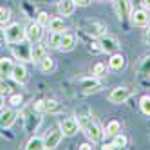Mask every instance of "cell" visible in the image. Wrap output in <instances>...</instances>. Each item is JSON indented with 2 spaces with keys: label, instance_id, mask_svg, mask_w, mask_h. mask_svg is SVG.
I'll return each instance as SVG.
<instances>
[{
  "label": "cell",
  "instance_id": "38",
  "mask_svg": "<svg viewBox=\"0 0 150 150\" xmlns=\"http://www.w3.org/2000/svg\"><path fill=\"white\" fill-rule=\"evenodd\" d=\"M80 148H81V150H89V148H92V145H91V143H81Z\"/></svg>",
  "mask_w": 150,
  "mask_h": 150
},
{
  "label": "cell",
  "instance_id": "35",
  "mask_svg": "<svg viewBox=\"0 0 150 150\" xmlns=\"http://www.w3.org/2000/svg\"><path fill=\"white\" fill-rule=\"evenodd\" d=\"M4 42H6V27L0 25V45H2Z\"/></svg>",
  "mask_w": 150,
  "mask_h": 150
},
{
  "label": "cell",
  "instance_id": "28",
  "mask_svg": "<svg viewBox=\"0 0 150 150\" xmlns=\"http://www.w3.org/2000/svg\"><path fill=\"white\" fill-rule=\"evenodd\" d=\"M9 20H11V9L9 7H0V25L9 24Z\"/></svg>",
  "mask_w": 150,
  "mask_h": 150
},
{
  "label": "cell",
  "instance_id": "1",
  "mask_svg": "<svg viewBox=\"0 0 150 150\" xmlns=\"http://www.w3.org/2000/svg\"><path fill=\"white\" fill-rule=\"evenodd\" d=\"M76 121L80 125V130H83L85 134H87V137L91 139L92 143L101 141V137H103L101 127L98 125V121H96V120H92V116L87 110H85L83 114H76Z\"/></svg>",
  "mask_w": 150,
  "mask_h": 150
},
{
  "label": "cell",
  "instance_id": "16",
  "mask_svg": "<svg viewBox=\"0 0 150 150\" xmlns=\"http://www.w3.org/2000/svg\"><path fill=\"white\" fill-rule=\"evenodd\" d=\"M74 47H76V36H74V35H69V33H63L58 49L63 51V52H69V51H72Z\"/></svg>",
  "mask_w": 150,
  "mask_h": 150
},
{
  "label": "cell",
  "instance_id": "11",
  "mask_svg": "<svg viewBox=\"0 0 150 150\" xmlns=\"http://www.w3.org/2000/svg\"><path fill=\"white\" fill-rule=\"evenodd\" d=\"M98 44H100V47H101L103 52H114V51H117V47H120V42H117V38H114V36L109 35V33L101 35Z\"/></svg>",
  "mask_w": 150,
  "mask_h": 150
},
{
  "label": "cell",
  "instance_id": "33",
  "mask_svg": "<svg viewBox=\"0 0 150 150\" xmlns=\"http://www.w3.org/2000/svg\"><path fill=\"white\" fill-rule=\"evenodd\" d=\"M35 110H36V112H44V110H45V100L35 101Z\"/></svg>",
  "mask_w": 150,
  "mask_h": 150
},
{
  "label": "cell",
  "instance_id": "19",
  "mask_svg": "<svg viewBox=\"0 0 150 150\" xmlns=\"http://www.w3.org/2000/svg\"><path fill=\"white\" fill-rule=\"evenodd\" d=\"M74 9H76L74 0H62V2H58V13L62 16H71L74 13Z\"/></svg>",
  "mask_w": 150,
  "mask_h": 150
},
{
  "label": "cell",
  "instance_id": "10",
  "mask_svg": "<svg viewBox=\"0 0 150 150\" xmlns=\"http://www.w3.org/2000/svg\"><path fill=\"white\" fill-rule=\"evenodd\" d=\"M114 9H116V15H117V18H120V22H125V20L130 16L132 4H130V0H116Z\"/></svg>",
  "mask_w": 150,
  "mask_h": 150
},
{
  "label": "cell",
  "instance_id": "26",
  "mask_svg": "<svg viewBox=\"0 0 150 150\" xmlns=\"http://www.w3.org/2000/svg\"><path fill=\"white\" fill-rule=\"evenodd\" d=\"M62 36H63V33H51V36L47 40V45L52 47V49H58L60 42H62Z\"/></svg>",
  "mask_w": 150,
  "mask_h": 150
},
{
  "label": "cell",
  "instance_id": "13",
  "mask_svg": "<svg viewBox=\"0 0 150 150\" xmlns=\"http://www.w3.org/2000/svg\"><path fill=\"white\" fill-rule=\"evenodd\" d=\"M130 20L137 27H145V25L150 24V16H148L146 9H132L130 11Z\"/></svg>",
  "mask_w": 150,
  "mask_h": 150
},
{
  "label": "cell",
  "instance_id": "42",
  "mask_svg": "<svg viewBox=\"0 0 150 150\" xmlns=\"http://www.w3.org/2000/svg\"><path fill=\"white\" fill-rule=\"evenodd\" d=\"M100 2H105V0H100Z\"/></svg>",
  "mask_w": 150,
  "mask_h": 150
},
{
  "label": "cell",
  "instance_id": "32",
  "mask_svg": "<svg viewBox=\"0 0 150 150\" xmlns=\"http://www.w3.org/2000/svg\"><path fill=\"white\" fill-rule=\"evenodd\" d=\"M22 94H11V96H9V103H11L13 107H18L20 103H22Z\"/></svg>",
  "mask_w": 150,
  "mask_h": 150
},
{
  "label": "cell",
  "instance_id": "23",
  "mask_svg": "<svg viewBox=\"0 0 150 150\" xmlns=\"http://www.w3.org/2000/svg\"><path fill=\"white\" fill-rule=\"evenodd\" d=\"M38 67H40V71L42 72H51L52 69H54V60H52L51 56H44L40 62H38Z\"/></svg>",
  "mask_w": 150,
  "mask_h": 150
},
{
  "label": "cell",
  "instance_id": "36",
  "mask_svg": "<svg viewBox=\"0 0 150 150\" xmlns=\"http://www.w3.org/2000/svg\"><path fill=\"white\" fill-rule=\"evenodd\" d=\"M101 148H103V150H114V148H117V146H116V143H114V141H110V143H105Z\"/></svg>",
  "mask_w": 150,
  "mask_h": 150
},
{
  "label": "cell",
  "instance_id": "18",
  "mask_svg": "<svg viewBox=\"0 0 150 150\" xmlns=\"http://www.w3.org/2000/svg\"><path fill=\"white\" fill-rule=\"evenodd\" d=\"M44 56H45V47L42 45L40 42H35V44H31V62L38 63Z\"/></svg>",
  "mask_w": 150,
  "mask_h": 150
},
{
  "label": "cell",
  "instance_id": "15",
  "mask_svg": "<svg viewBox=\"0 0 150 150\" xmlns=\"http://www.w3.org/2000/svg\"><path fill=\"white\" fill-rule=\"evenodd\" d=\"M13 65H15V62L11 58H0V78L2 80H7V78H11V72H13Z\"/></svg>",
  "mask_w": 150,
  "mask_h": 150
},
{
  "label": "cell",
  "instance_id": "37",
  "mask_svg": "<svg viewBox=\"0 0 150 150\" xmlns=\"http://www.w3.org/2000/svg\"><path fill=\"white\" fill-rule=\"evenodd\" d=\"M145 42L150 45V25H148V27H146V31H145Z\"/></svg>",
  "mask_w": 150,
  "mask_h": 150
},
{
  "label": "cell",
  "instance_id": "2",
  "mask_svg": "<svg viewBox=\"0 0 150 150\" xmlns=\"http://www.w3.org/2000/svg\"><path fill=\"white\" fill-rule=\"evenodd\" d=\"M24 40H27V36H25V27L22 24L15 22V24H9L6 27V42L9 45L18 44V42H24Z\"/></svg>",
  "mask_w": 150,
  "mask_h": 150
},
{
  "label": "cell",
  "instance_id": "27",
  "mask_svg": "<svg viewBox=\"0 0 150 150\" xmlns=\"http://www.w3.org/2000/svg\"><path fill=\"white\" fill-rule=\"evenodd\" d=\"M139 110L145 116H150V96H143V98L139 100Z\"/></svg>",
  "mask_w": 150,
  "mask_h": 150
},
{
  "label": "cell",
  "instance_id": "3",
  "mask_svg": "<svg viewBox=\"0 0 150 150\" xmlns=\"http://www.w3.org/2000/svg\"><path fill=\"white\" fill-rule=\"evenodd\" d=\"M103 87V81L100 80V76H85V78H80L78 80V89L83 92V94H92V92H98L100 89Z\"/></svg>",
  "mask_w": 150,
  "mask_h": 150
},
{
  "label": "cell",
  "instance_id": "39",
  "mask_svg": "<svg viewBox=\"0 0 150 150\" xmlns=\"http://www.w3.org/2000/svg\"><path fill=\"white\" fill-rule=\"evenodd\" d=\"M143 7L146 9V11H150V0H143Z\"/></svg>",
  "mask_w": 150,
  "mask_h": 150
},
{
  "label": "cell",
  "instance_id": "30",
  "mask_svg": "<svg viewBox=\"0 0 150 150\" xmlns=\"http://www.w3.org/2000/svg\"><path fill=\"white\" fill-rule=\"evenodd\" d=\"M49 20H51V18H49V15H47L45 11H40V13H38V16H36V22H38L40 25H44V27H47V25H49Z\"/></svg>",
  "mask_w": 150,
  "mask_h": 150
},
{
  "label": "cell",
  "instance_id": "29",
  "mask_svg": "<svg viewBox=\"0 0 150 150\" xmlns=\"http://www.w3.org/2000/svg\"><path fill=\"white\" fill-rule=\"evenodd\" d=\"M107 72V65H105V63H96V65L92 67V74H94V76H103V74Z\"/></svg>",
  "mask_w": 150,
  "mask_h": 150
},
{
  "label": "cell",
  "instance_id": "24",
  "mask_svg": "<svg viewBox=\"0 0 150 150\" xmlns=\"http://www.w3.org/2000/svg\"><path fill=\"white\" fill-rule=\"evenodd\" d=\"M137 72L141 76H146L150 78V54H146L141 62H139V67H137Z\"/></svg>",
  "mask_w": 150,
  "mask_h": 150
},
{
  "label": "cell",
  "instance_id": "14",
  "mask_svg": "<svg viewBox=\"0 0 150 150\" xmlns=\"http://www.w3.org/2000/svg\"><path fill=\"white\" fill-rule=\"evenodd\" d=\"M11 78H13L16 83H20V85L27 83V80H29V72H27V67L24 65L22 62H18V63H15V65H13Z\"/></svg>",
  "mask_w": 150,
  "mask_h": 150
},
{
  "label": "cell",
  "instance_id": "21",
  "mask_svg": "<svg viewBox=\"0 0 150 150\" xmlns=\"http://www.w3.org/2000/svg\"><path fill=\"white\" fill-rule=\"evenodd\" d=\"M47 29L51 31V33H63V31H65V22H63V18H58V16L51 18Z\"/></svg>",
  "mask_w": 150,
  "mask_h": 150
},
{
  "label": "cell",
  "instance_id": "40",
  "mask_svg": "<svg viewBox=\"0 0 150 150\" xmlns=\"http://www.w3.org/2000/svg\"><path fill=\"white\" fill-rule=\"evenodd\" d=\"M4 107V96H2V92H0V109Z\"/></svg>",
  "mask_w": 150,
  "mask_h": 150
},
{
  "label": "cell",
  "instance_id": "25",
  "mask_svg": "<svg viewBox=\"0 0 150 150\" xmlns=\"http://www.w3.org/2000/svg\"><path fill=\"white\" fill-rule=\"evenodd\" d=\"M44 112L58 114V112H62V105H60L56 100H45V110H44Z\"/></svg>",
  "mask_w": 150,
  "mask_h": 150
},
{
  "label": "cell",
  "instance_id": "6",
  "mask_svg": "<svg viewBox=\"0 0 150 150\" xmlns=\"http://www.w3.org/2000/svg\"><path fill=\"white\" fill-rule=\"evenodd\" d=\"M83 31L87 33L89 36H94V38H100L101 35L107 33V25L98 22V20H87L83 24Z\"/></svg>",
  "mask_w": 150,
  "mask_h": 150
},
{
  "label": "cell",
  "instance_id": "12",
  "mask_svg": "<svg viewBox=\"0 0 150 150\" xmlns=\"http://www.w3.org/2000/svg\"><path fill=\"white\" fill-rule=\"evenodd\" d=\"M16 110L13 109H0V128H11L16 121Z\"/></svg>",
  "mask_w": 150,
  "mask_h": 150
},
{
  "label": "cell",
  "instance_id": "9",
  "mask_svg": "<svg viewBox=\"0 0 150 150\" xmlns=\"http://www.w3.org/2000/svg\"><path fill=\"white\" fill-rule=\"evenodd\" d=\"M25 36L31 44L40 42L42 36H44V25H40L38 22H31L29 25H25Z\"/></svg>",
  "mask_w": 150,
  "mask_h": 150
},
{
  "label": "cell",
  "instance_id": "8",
  "mask_svg": "<svg viewBox=\"0 0 150 150\" xmlns=\"http://www.w3.org/2000/svg\"><path fill=\"white\" fill-rule=\"evenodd\" d=\"M62 130L60 128H52V130H49L45 136H44V145H45V150H52V148H56L62 141Z\"/></svg>",
  "mask_w": 150,
  "mask_h": 150
},
{
  "label": "cell",
  "instance_id": "17",
  "mask_svg": "<svg viewBox=\"0 0 150 150\" xmlns=\"http://www.w3.org/2000/svg\"><path fill=\"white\" fill-rule=\"evenodd\" d=\"M125 67V56L121 52H112L109 58V69L110 71H121Z\"/></svg>",
  "mask_w": 150,
  "mask_h": 150
},
{
  "label": "cell",
  "instance_id": "34",
  "mask_svg": "<svg viewBox=\"0 0 150 150\" xmlns=\"http://www.w3.org/2000/svg\"><path fill=\"white\" fill-rule=\"evenodd\" d=\"M91 2L92 0H74V4L80 6V7H87V6H91Z\"/></svg>",
  "mask_w": 150,
  "mask_h": 150
},
{
  "label": "cell",
  "instance_id": "31",
  "mask_svg": "<svg viewBox=\"0 0 150 150\" xmlns=\"http://www.w3.org/2000/svg\"><path fill=\"white\" fill-rule=\"evenodd\" d=\"M114 143H116V146H117V148H123V146H127V143H128V141H127V137L120 132V134H116V136H114Z\"/></svg>",
  "mask_w": 150,
  "mask_h": 150
},
{
  "label": "cell",
  "instance_id": "20",
  "mask_svg": "<svg viewBox=\"0 0 150 150\" xmlns=\"http://www.w3.org/2000/svg\"><path fill=\"white\" fill-rule=\"evenodd\" d=\"M25 150H45V145H44V137H40V136H33L29 139V141L25 143L24 146Z\"/></svg>",
  "mask_w": 150,
  "mask_h": 150
},
{
  "label": "cell",
  "instance_id": "5",
  "mask_svg": "<svg viewBox=\"0 0 150 150\" xmlns=\"http://www.w3.org/2000/svg\"><path fill=\"white\" fill-rule=\"evenodd\" d=\"M130 96H132V89L127 87V85H120V87H114L109 92V101L110 103H125Z\"/></svg>",
  "mask_w": 150,
  "mask_h": 150
},
{
  "label": "cell",
  "instance_id": "7",
  "mask_svg": "<svg viewBox=\"0 0 150 150\" xmlns=\"http://www.w3.org/2000/svg\"><path fill=\"white\" fill-rule=\"evenodd\" d=\"M60 130H62V134L65 137L76 136L78 130H80V125L76 121V117H65V120H62L60 121Z\"/></svg>",
  "mask_w": 150,
  "mask_h": 150
},
{
  "label": "cell",
  "instance_id": "22",
  "mask_svg": "<svg viewBox=\"0 0 150 150\" xmlns=\"http://www.w3.org/2000/svg\"><path fill=\"white\" fill-rule=\"evenodd\" d=\"M121 132V123L120 121H116V120H112V121H109L107 123V127H105V130H103V136H116V134H120Z\"/></svg>",
  "mask_w": 150,
  "mask_h": 150
},
{
  "label": "cell",
  "instance_id": "41",
  "mask_svg": "<svg viewBox=\"0 0 150 150\" xmlns=\"http://www.w3.org/2000/svg\"><path fill=\"white\" fill-rule=\"evenodd\" d=\"M52 2H56V4H58V2H62V0H52Z\"/></svg>",
  "mask_w": 150,
  "mask_h": 150
},
{
  "label": "cell",
  "instance_id": "4",
  "mask_svg": "<svg viewBox=\"0 0 150 150\" xmlns=\"http://www.w3.org/2000/svg\"><path fill=\"white\" fill-rule=\"evenodd\" d=\"M11 52L20 62H31V42L24 40L18 44H11Z\"/></svg>",
  "mask_w": 150,
  "mask_h": 150
}]
</instances>
